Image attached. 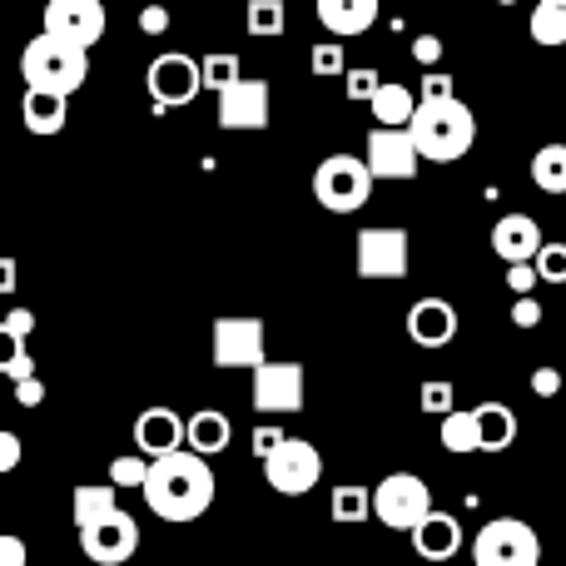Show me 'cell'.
<instances>
[{
	"mask_svg": "<svg viewBox=\"0 0 566 566\" xmlns=\"http://www.w3.org/2000/svg\"><path fill=\"white\" fill-rule=\"evenodd\" d=\"M368 109H373V119H378L382 129H408V119H412V109H418V99H412L408 85H378V90L368 95Z\"/></svg>",
	"mask_w": 566,
	"mask_h": 566,
	"instance_id": "d4e9b609",
	"label": "cell"
},
{
	"mask_svg": "<svg viewBox=\"0 0 566 566\" xmlns=\"http://www.w3.org/2000/svg\"><path fill=\"white\" fill-rule=\"evenodd\" d=\"M408 338L418 348H448L458 338V308L448 298H418L408 308Z\"/></svg>",
	"mask_w": 566,
	"mask_h": 566,
	"instance_id": "2e32d148",
	"label": "cell"
},
{
	"mask_svg": "<svg viewBox=\"0 0 566 566\" xmlns=\"http://www.w3.org/2000/svg\"><path fill=\"white\" fill-rule=\"evenodd\" d=\"M527 30H532L537 45H562L566 40V0H537V6H532Z\"/></svg>",
	"mask_w": 566,
	"mask_h": 566,
	"instance_id": "4316f807",
	"label": "cell"
},
{
	"mask_svg": "<svg viewBox=\"0 0 566 566\" xmlns=\"http://www.w3.org/2000/svg\"><path fill=\"white\" fill-rule=\"evenodd\" d=\"M0 323H6V328L15 333V338H30V333H35V313H30V308H10Z\"/></svg>",
	"mask_w": 566,
	"mask_h": 566,
	"instance_id": "bcb514c9",
	"label": "cell"
},
{
	"mask_svg": "<svg viewBox=\"0 0 566 566\" xmlns=\"http://www.w3.org/2000/svg\"><path fill=\"white\" fill-rule=\"evenodd\" d=\"M80 552L95 566H125L139 552V522L115 507L109 517H99L95 527L80 532Z\"/></svg>",
	"mask_w": 566,
	"mask_h": 566,
	"instance_id": "5bb4252c",
	"label": "cell"
},
{
	"mask_svg": "<svg viewBox=\"0 0 566 566\" xmlns=\"http://www.w3.org/2000/svg\"><path fill=\"white\" fill-rule=\"evenodd\" d=\"M135 448L139 458H165V452L185 448V418L175 408H145L135 418Z\"/></svg>",
	"mask_w": 566,
	"mask_h": 566,
	"instance_id": "e0dca14e",
	"label": "cell"
},
{
	"mask_svg": "<svg viewBox=\"0 0 566 566\" xmlns=\"http://www.w3.org/2000/svg\"><path fill=\"white\" fill-rule=\"evenodd\" d=\"M15 402L20 408H40V402H45V382H40L35 373H30V378H15Z\"/></svg>",
	"mask_w": 566,
	"mask_h": 566,
	"instance_id": "ab89813d",
	"label": "cell"
},
{
	"mask_svg": "<svg viewBox=\"0 0 566 566\" xmlns=\"http://www.w3.org/2000/svg\"><path fill=\"white\" fill-rule=\"evenodd\" d=\"M333 507V522H368V488H358V482H338L328 497Z\"/></svg>",
	"mask_w": 566,
	"mask_h": 566,
	"instance_id": "4dcf8cb0",
	"label": "cell"
},
{
	"mask_svg": "<svg viewBox=\"0 0 566 566\" xmlns=\"http://www.w3.org/2000/svg\"><path fill=\"white\" fill-rule=\"evenodd\" d=\"M313 199L328 214H358L373 199V175L358 155H328L313 169Z\"/></svg>",
	"mask_w": 566,
	"mask_h": 566,
	"instance_id": "277c9868",
	"label": "cell"
},
{
	"mask_svg": "<svg viewBox=\"0 0 566 566\" xmlns=\"http://www.w3.org/2000/svg\"><path fill=\"white\" fill-rule=\"evenodd\" d=\"M25 562H30L25 537H15V532H0V566H25Z\"/></svg>",
	"mask_w": 566,
	"mask_h": 566,
	"instance_id": "74e56055",
	"label": "cell"
},
{
	"mask_svg": "<svg viewBox=\"0 0 566 566\" xmlns=\"http://www.w3.org/2000/svg\"><path fill=\"white\" fill-rule=\"evenodd\" d=\"M368 175H373V185L378 179H388V185H402V179H418V149H412V139H408V129H373L368 135Z\"/></svg>",
	"mask_w": 566,
	"mask_h": 566,
	"instance_id": "9a60e30c",
	"label": "cell"
},
{
	"mask_svg": "<svg viewBox=\"0 0 566 566\" xmlns=\"http://www.w3.org/2000/svg\"><path fill=\"white\" fill-rule=\"evenodd\" d=\"M105 0H50L45 6V35L65 40L75 50H90L105 40Z\"/></svg>",
	"mask_w": 566,
	"mask_h": 566,
	"instance_id": "7c38bea8",
	"label": "cell"
},
{
	"mask_svg": "<svg viewBox=\"0 0 566 566\" xmlns=\"http://www.w3.org/2000/svg\"><path fill=\"white\" fill-rule=\"evenodd\" d=\"M259 462H264V478L279 497H308L323 478L318 448H313L308 438H289V432H283L274 448H269V458H259Z\"/></svg>",
	"mask_w": 566,
	"mask_h": 566,
	"instance_id": "52a82bcc",
	"label": "cell"
},
{
	"mask_svg": "<svg viewBox=\"0 0 566 566\" xmlns=\"http://www.w3.org/2000/svg\"><path fill=\"white\" fill-rule=\"evenodd\" d=\"M139 492H145V507L155 512L159 522H195L209 512L219 482H214V472H209V458H199V452H189V448H175V452H165V458H149Z\"/></svg>",
	"mask_w": 566,
	"mask_h": 566,
	"instance_id": "6da1fadb",
	"label": "cell"
},
{
	"mask_svg": "<svg viewBox=\"0 0 566 566\" xmlns=\"http://www.w3.org/2000/svg\"><path fill=\"white\" fill-rule=\"evenodd\" d=\"M313 10H318V25L333 40H353L378 20V0H313Z\"/></svg>",
	"mask_w": 566,
	"mask_h": 566,
	"instance_id": "d6986e66",
	"label": "cell"
},
{
	"mask_svg": "<svg viewBox=\"0 0 566 566\" xmlns=\"http://www.w3.org/2000/svg\"><path fill=\"white\" fill-rule=\"evenodd\" d=\"M20 458H25V448H20V438H15V432H6V428H0V472H15V468H20Z\"/></svg>",
	"mask_w": 566,
	"mask_h": 566,
	"instance_id": "b9f144b4",
	"label": "cell"
},
{
	"mask_svg": "<svg viewBox=\"0 0 566 566\" xmlns=\"http://www.w3.org/2000/svg\"><path fill=\"white\" fill-rule=\"evenodd\" d=\"M149 99H155V109H185L199 99V60L179 55V50H169V55H155L149 60Z\"/></svg>",
	"mask_w": 566,
	"mask_h": 566,
	"instance_id": "4fadbf2b",
	"label": "cell"
},
{
	"mask_svg": "<svg viewBox=\"0 0 566 566\" xmlns=\"http://www.w3.org/2000/svg\"><path fill=\"white\" fill-rule=\"evenodd\" d=\"M442 448L458 452V458H468V452H478V418H472V408H452L442 412Z\"/></svg>",
	"mask_w": 566,
	"mask_h": 566,
	"instance_id": "83f0119b",
	"label": "cell"
},
{
	"mask_svg": "<svg viewBox=\"0 0 566 566\" xmlns=\"http://www.w3.org/2000/svg\"><path fill=\"white\" fill-rule=\"evenodd\" d=\"M472 566H542V537L522 517H492L472 537Z\"/></svg>",
	"mask_w": 566,
	"mask_h": 566,
	"instance_id": "5b68a950",
	"label": "cell"
},
{
	"mask_svg": "<svg viewBox=\"0 0 566 566\" xmlns=\"http://www.w3.org/2000/svg\"><path fill=\"white\" fill-rule=\"evenodd\" d=\"M244 75V65H239V55L234 50H219V55H205L199 60V90H224V85H234V80Z\"/></svg>",
	"mask_w": 566,
	"mask_h": 566,
	"instance_id": "f1b7e54d",
	"label": "cell"
},
{
	"mask_svg": "<svg viewBox=\"0 0 566 566\" xmlns=\"http://www.w3.org/2000/svg\"><path fill=\"white\" fill-rule=\"evenodd\" d=\"M20 75H25V85L55 90V95L70 99L90 75V50H75V45H65V40L40 30V35L25 45V55H20Z\"/></svg>",
	"mask_w": 566,
	"mask_h": 566,
	"instance_id": "3957f363",
	"label": "cell"
},
{
	"mask_svg": "<svg viewBox=\"0 0 566 566\" xmlns=\"http://www.w3.org/2000/svg\"><path fill=\"white\" fill-rule=\"evenodd\" d=\"M139 30H145V35H165V30H169V10L165 6H145V10H139Z\"/></svg>",
	"mask_w": 566,
	"mask_h": 566,
	"instance_id": "ee69618b",
	"label": "cell"
},
{
	"mask_svg": "<svg viewBox=\"0 0 566 566\" xmlns=\"http://www.w3.org/2000/svg\"><path fill=\"white\" fill-rule=\"evenodd\" d=\"M254 382H249V398H254L259 412H269V418H283V412H298L303 408V388H308V373H303V363H259Z\"/></svg>",
	"mask_w": 566,
	"mask_h": 566,
	"instance_id": "30bf717a",
	"label": "cell"
},
{
	"mask_svg": "<svg viewBox=\"0 0 566 566\" xmlns=\"http://www.w3.org/2000/svg\"><path fill=\"white\" fill-rule=\"evenodd\" d=\"M269 115H274V95H269V80L259 75H239L234 85L219 90V129H269Z\"/></svg>",
	"mask_w": 566,
	"mask_h": 566,
	"instance_id": "8fae6325",
	"label": "cell"
},
{
	"mask_svg": "<svg viewBox=\"0 0 566 566\" xmlns=\"http://www.w3.org/2000/svg\"><path fill=\"white\" fill-rule=\"evenodd\" d=\"M452 95H458V90H452V75H442V70H428L412 99H418V105H428V99H452Z\"/></svg>",
	"mask_w": 566,
	"mask_h": 566,
	"instance_id": "8d00e7d4",
	"label": "cell"
},
{
	"mask_svg": "<svg viewBox=\"0 0 566 566\" xmlns=\"http://www.w3.org/2000/svg\"><path fill=\"white\" fill-rule=\"evenodd\" d=\"M279 438H283V428H274V422H269V428H254V438H249V448H254V458H269V448H274Z\"/></svg>",
	"mask_w": 566,
	"mask_h": 566,
	"instance_id": "c3c4849f",
	"label": "cell"
},
{
	"mask_svg": "<svg viewBox=\"0 0 566 566\" xmlns=\"http://www.w3.org/2000/svg\"><path fill=\"white\" fill-rule=\"evenodd\" d=\"M353 269H358V279H373V283L402 279L408 274V229L398 224L363 229L358 249H353Z\"/></svg>",
	"mask_w": 566,
	"mask_h": 566,
	"instance_id": "9c48e42d",
	"label": "cell"
},
{
	"mask_svg": "<svg viewBox=\"0 0 566 566\" xmlns=\"http://www.w3.org/2000/svg\"><path fill=\"white\" fill-rule=\"evenodd\" d=\"M35 373V358L25 353V338H15V333L0 323V378H30Z\"/></svg>",
	"mask_w": 566,
	"mask_h": 566,
	"instance_id": "f546056e",
	"label": "cell"
},
{
	"mask_svg": "<svg viewBox=\"0 0 566 566\" xmlns=\"http://www.w3.org/2000/svg\"><path fill=\"white\" fill-rule=\"evenodd\" d=\"M234 442V422L224 412L205 408V412H189L185 418V448L199 452V458H219V452Z\"/></svg>",
	"mask_w": 566,
	"mask_h": 566,
	"instance_id": "7402d4cb",
	"label": "cell"
},
{
	"mask_svg": "<svg viewBox=\"0 0 566 566\" xmlns=\"http://www.w3.org/2000/svg\"><path fill=\"white\" fill-rule=\"evenodd\" d=\"M472 418H478V452H507L517 442V412L507 402H482Z\"/></svg>",
	"mask_w": 566,
	"mask_h": 566,
	"instance_id": "603a6c76",
	"label": "cell"
},
{
	"mask_svg": "<svg viewBox=\"0 0 566 566\" xmlns=\"http://www.w3.org/2000/svg\"><path fill=\"white\" fill-rule=\"evenodd\" d=\"M412 547H418L422 562H448V557H458V547H462L458 517H452V512H438V507H432L428 517L412 527Z\"/></svg>",
	"mask_w": 566,
	"mask_h": 566,
	"instance_id": "ffe728a7",
	"label": "cell"
},
{
	"mask_svg": "<svg viewBox=\"0 0 566 566\" xmlns=\"http://www.w3.org/2000/svg\"><path fill=\"white\" fill-rule=\"evenodd\" d=\"M512 323H517V328H537V323H542V303L532 298V293H522V298L512 303Z\"/></svg>",
	"mask_w": 566,
	"mask_h": 566,
	"instance_id": "f35d334b",
	"label": "cell"
},
{
	"mask_svg": "<svg viewBox=\"0 0 566 566\" xmlns=\"http://www.w3.org/2000/svg\"><path fill=\"white\" fill-rule=\"evenodd\" d=\"M15 279H20L15 259H10V254H0V298H6V293H15Z\"/></svg>",
	"mask_w": 566,
	"mask_h": 566,
	"instance_id": "681fc988",
	"label": "cell"
},
{
	"mask_svg": "<svg viewBox=\"0 0 566 566\" xmlns=\"http://www.w3.org/2000/svg\"><path fill=\"white\" fill-rule=\"evenodd\" d=\"M412 55H418V65H438V60H442V40L438 35H418V40H412Z\"/></svg>",
	"mask_w": 566,
	"mask_h": 566,
	"instance_id": "f6af8a7d",
	"label": "cell"
},
{
	"mask_svg": "<svg viewBox=\"0 0 566 566\" xmlns=\"http://www.w3.org/2000/svg\"><path fill=\"white\" fill-rule=\"evenodd\" d=\"M532 269H537V283H562L566 279V249L542 244L537 254H532Z\"/></svg>",
	"mask_w": 566,
	"mask_h": 566,
	"instance_id": "836d02e7",
	"label": "cell"
},
{
	"mask_svg": "<svg viewBox=\"0 0 566 566\" xmlns=\"http://www.w3.org/2000/svg\"><path fill=\"white\" fill-rule=\"evenodd\" d=\"M557 388H562V373L557 368H537V373H532V392H537V398H552Z\"/></svg>",
	"mask_w": 566,
	"mask_h": 566,
	"instance_id": "7dc6e473",
	"label": "cell"
},
{
	"mask_svg": "<svg viewBox=\"0 0 566 566\" xmlns=\"http://www.w3.org/2000/svg\"><path fill=\"white\" fill-rule=\"evenodd\" d=\"M209 358L214 368H259L269 358V333L264 318H214L209 328Z\"/></svg>",
	"mask_w": 566,
	"mask_h": 566,
	"instance_id": "ba28073f",
	"label": "cell"
},
{
	"mask_svg": "<svg viewBox=\"0 0 566 566\" xmlns=\"http://www.w3.org/2000/svg\"><path fill=\"white\" fill-rule=\"evenodd\" d=\"M532 185L542 195H566V145H542L532 155Z\"/></svg>",
	"mask_w": 566,
	"mask_h": 566,
	"instance_id": "484cf974",
	"label": "cell"
},
{
	"mask_svg": "<svg viewBox=\"0 0 566 566\" xmlns=\"http://www.w3.org/2000/svg\"><path fill=\"white\" fill-rule=\"evenodd\" d=\"M497 6H517V0H497Z\"/></svg>",
	"mask_w": 566,
	"mask_h": 566,
	"instance_id": "f907efd6",
	"label": "cell"
},
{
	"mask_svg": "<svg viewBox=\"0 0 566 566\" xmlns=\"http://www.w3.org/2000/svg\"><path fill=\"white\" fill-rule=\"evenodd\" d=\"M378 85V70H348V99H368Z\"/></svg>",
	"mask_w": 566,
	"mask_h": 566,
	"instance_id": "60d3db41",
	"label": "cell"
},
{
	"mask_svg": "<svg viewBox=\"0 0 566 566\" xmlns=\"http://www.w3.org/2000/svg\"><path fill=\"white\" fill-rule=\"evenodd\" d=\"M308 70H313V75H323V80H333V75H343V70H348V55H343V45L323 40V45H313Z\"/></svg>",
	"mask_w": 566,
	"mask_h": 566,
	"instance_id": "d6a6232c",
	"label": "cell"
},
{
	"mask_svg": "<svg viewBox=\"0 0 566 566\" xmlns=\"http://www.w3.org/2000/svg\"><path fill=\"white\" fill-rule=\"evenodd\" d=\"M289 25V6L283 0H249V35H283Z\"/></svg>",
	"mask_w": 566,
	"mask_h": 566,
	"instance_id": "1f68e13d",
	"label": "cell"
},
{
	"mask_svg": "<svg viewBox=\"0 0 566 566\" xmlns=\"http://www.w3.org/2000/svg\"><path fill=\"white\" fill-rule=\"evenodd\" d=\"M408 139H412V149H418V159L452 165V159H462L472 149V139H478V115H472L458 95L452 99H428V105L412 109Z\"/></svg>",
	"mask_w": 566,
	"mask_h": 566,
	"instance_id": "7a4b0ae2",
	"label": "cell"
},
{
	"mask_svg": "<svg viewBox=\"0 0 566 566\" xmlns=\"http://www.w3.org/2000/svg\"><path fill=\"white\" fill-rule=\"evenodd\" d=\"M20 119H25L30 135H60L70 125V99L55 95V90H35L25 85V99H20Z\"/></svg>",
	"mask_w": 566,
	"mask_h": 566,
	"instance_id": "44dd1931",
	"label": "cell"
},
{
	"mask_svg": "<svg viewBox=\"0 0 566 566\" xmlns=\"http://www.w3.org/2000/svg\"><path fill=\"white\" fill-rule=\"evenodd\" d=\"M507 289L517 293V298H522V293H532V289H537V269H532V264H507Z\"/></svg>",
	"mask_w": 566,
	"mask_h": 566,
	"instance_id": "7bdbcfd3",
	"label": "cell"
},
{
	"mask_svg": "<svg viewBox=\"0 0 566 566\" xmlns=\"http://www.w3.org/2000/svg\"><path fill=\"white\" fill-rule=\"evenodd\" d=\"M145 468H149V458H115L109 462V488H139Z\"/></svg>",
	"mask_w": 566,
	"mask_h": 566,
	"instance_id": "d590c367",
	"label": "cell"
},
{
	"mask_svg": "<svg viewBox=\"0 0 566 566\" xmlns=\"http://www.w3.org/2000/svg\"><path fill=\"white\" fill-rule=\"evenodd\" d=\"M119 507V488H109V482H80L75 492H70V517H75V527H95L99 517H109V512Z\"/></svg>",
	"mask_w": 566,
	"mask_h": 566,
	"instance_id": "cb8c5ba5",
	"label": "cell"
},
{
	"mask_svg": "<svg viewBox=\"0 0 566 566\" xmlns=\"http://www.w3.org/2000/svg\"><path fill=\"white\" fill-rule=\"evenodd\" d=\"M452 382H442V378H432V382H422V392H418V402H422V412H432V418H442V412H452Z\"/></svg>",
	"mask_w": 566,
	"mask_h": 566,
	"instance_id": "e575fe53",
	"label": "cell"
},
{
	"mask_svg": "<svg viewBox=\"0 0 566 566\" xmlns=\"http://www.w3.org/2000/svg\"><path fill=\"white\" fill-rule=\"evenodd\" d=\"M368 512L392 532H412L432 512V488L418 472H392L368 492Z\"/></svg>",
	"mask_w": 566,
	"mask_h": 566,
	"instance_id": "8992f818",
	"label": "cell"
},
{
	"mask_svg": "<svg viewBox=\"0 0 566 566\" xmlns=\"http://www.w3.org/2000/svg\"><path fill=\"white\" fill-rule=\"evenodd\" d=\"M547 244L542 239V224L532 214H502L492 224V254L507 259V264H532V254Z\"/></svg>",
	"mask_w": 566,
	"mask_h": 566,
	"instance_id": "ac0fdd59",
	"label": "cell"
}]
</instances>
